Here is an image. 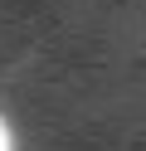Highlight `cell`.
Returning <instances> with one entry per match:
<instances>
[{"label":"cell","instance_id":"cell-1","mask_svg":"<svg viewBox=\"0 0 146 151\" xmlns=\"http://www.w3.org/2000/svg\"><path fill=\"white\" fill-rule=\"evenodd\" d=\"M0 151H10V132H5V122H0Z\"/></svg>","mask_w":146,"mask_h":151}]
</instances>
